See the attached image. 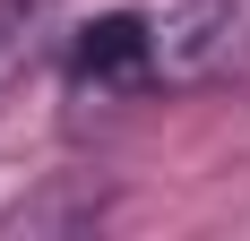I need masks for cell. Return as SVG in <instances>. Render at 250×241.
<instances>
[{
    "label": "cell",
    "instance_id": "7a4b0ae2",
    "mask_svg": "<svg viewBox=\"0 0 250 241\" xmlns=\"http://www.w3.org/2000/svg\"><path fill=\"white\" fill-rule=\"evenodd\" d=\"M43 9H52V0H0V86L35 60V43H43Z\"/></svg>",
    "mask_w": 250,
    "mask_h": 241
},
{
    "label": "cell",
    "instance_id": "6da1fadb",
    "mask_svg": "<svg viewBox=\"0 0 250 241\" xmlns=\"http://www.w3.org/2000/svg\"><path fill=\"white\" fill-rule=\"evenodd\" d=\"M78 78L86 86H138V78L155 69V26L147 18H129V9H112V18L95 26H78Z\"/></svg>",
    "mask_w": 250,
    "mask_h": 241
}]
</instances>
